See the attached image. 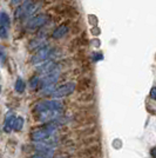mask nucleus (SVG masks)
I'll list each match as a JSON object with an SVG mask.
<instances>
[{"label":"nucleus","mask_w":156,"mask_h":158,"mask_svg":"<svg viewBox=\"0 0 156 158\" xmlns=\"http://www.w3.org/2000/svg\"><path fill=\"white\" fill-rule=\"evenodd\" d=\"M53 12L58 17L67 18V19H76L79 18V11L71 4H58L53 8Z\"/></svg>","instance_id":"obj_1"},{"label":"nucleus","mask_w":156,"mask_h":158,"mask_svg":"<svg viewBox=\"0 0 156 158\" xmlns=\"http://www.w3.org/2000/svg\"><path fill=\"white\" fill-rule=\"evenodd\" d=\"M64 107V103L61 100L58 99H53V100H45L38 103L37 105L34 106V112H46V111H53V110H62Z\"/></svg>","instance_id":"obj_2"},{"label":"nucleus","mask_w":156,"mask_h":158,"mask_svg":"<svg viewBox=\"0 0 156 158\" xmlns=\"http://www.w3.org/2000/svg\"><path fill=\"white\" fill-rule=\"evenodd\" d=\"M75 90H76V84L73 83V81H69V83H66V84L61 85L60 87H58V89H55L52 93V97L54 99L62 98V97H66V96L72 94Z\"/></svg>","instance_id":"obj_3"},{"label":"nucleus","mask_w":156,"mask_h":158,"mask_svg":"<svg viewBox=\"0 0 156 158\" xmlns=\"http://www.w3.org/2000/svg\"><path fill=\"white\" fill-rule=\"evenodd\" d=\"M48 21V15L46 14H38L35 17H33L27 23V30L28 31H35L40 27H42Z\"/></svg>","instance_id":"obj_4"},{"label":"nucleus","mask_w":156,"mask_h":158,"mask_svg":"<svg viewBox=\"0 0 156 158\" xmlns=\"http://www.w3.org/2000/svg\"><path fill=\"white\" fill-rule=\"evenodd\" d=\"M94 85V81L91 77L88 76H82L76 83V92L78 93H85L91 91Z\"/></svg>","instance_id":"obj_5"},{"label":"nucleus","mask_w":156,"mask_h":158,"mask_svg":"<svg viewBox=\"0 0 156 158\" xmlns=\"http://www.w3.org/2000/svg\"><path fill=\"white\" fill-rule=\"evenodd\" d=\"M62 110H53V111H46L39 113V119L42 123H53L55 120H58L59 118L62 117Z\"/></svg>","instance_id":"obj_6"},{"label":"nucleus","mask_w":156,"mask_h":158,"mask_svg":"<svg viewBox=\"0 0 156 158\" xmlns=\"http://www.w3.org/2000/svg\"><path fill=\"white\" fill-rule=\"evenodd\" d=\"M52 54V50L49 47H41L38 52L35 53L32 57V63L33 64H37V63H40V61H44L46 60L49 56Z\"/></svg>","instance_id":"obj_7"},{"label":"nucleus","mask_w":156,"mask_h":158,"mask_svg":"<svg viewBox=\"0 0 156 158\" xmlns=\"http://www.w3.org/2000/svg\"><path fill=\"white\" fill-rule=\"evenodd\" d=\"M59 76H60V72L59 71H53L51 73H47L44 78L41 79V86L46 89V87H48V86H52L54 85L55 83H57V80L59 79Z\"/></svg>","instance_id":"obj_8"},{"label":"nucleus","mask_w":156,"mask_h":158,"mask_svg":"<svg viewBox=\"0 0 156 158\" xmlns=\"http://www.w3.org/2000/svg\"><path fill=\"white\" fill-rule=\"evenodd\" d=\"M32 4H33L32 0H27L24 4H21V5L15 10V12H14V18L19 20V19H21L22 17H26V13L28 12L29 7L32 6Z\"/></svg>","instance_id":"obj_9"},{"label":"nucleus","mask_w":156,"mask_h":158,"mask_svg":"<svg viewBox=\"0 0 156 158\" xmlns=\"http://www.w3.org/2000/svg\"><path fill=\"white\" fill-rule=\"evenodd\" d=\"M76 100H78L79 103H81L82 105L92 104L95 100V93H93L92 91H88V92H85V93H79Z\"/></svg>","instance_id":"obj_10"},{"label":"nucleus","mask_w":156,"mask_h":158,"mask_svg":"<svg viewBox=\"0 0 156 158\" xmlns=\"http://www.w3.org/2000/svg\"><path fill=\"white\" fill-rule=\"evenodd\" d=\"M69 25L68 24H61V25H59L54 31H53L52 33V38H54V39H60V38H62V37H65L66 34L68 33V31H69Z\"/></svg>","instance_id":"obj_11"},{"label":"nucleus","mask_w":156,"mask_h":158,"mask_svg":"<svg viewBox=\"0 0 156 158\" xmlns=\"http://www.w3.org/2000/svg\"><path fill=\"white\" fill-rule=\"evenodd\" d=\"M15 120L17 118L13 116V113L8 112L5 117V123H4V131L5 132H11L12 129H14V125H15Z\"/></svg>","instance_id":"obj_12"},{"label":"nucleus","mask_w":156,"mask_h":158,"mask_svg":"<svg viewBox=\"0 0 156 158\" xmlns=\"http://www.w3.org/2000/svg\"><path fill=\"white\" fill-rule=\"evenodd\" d=\"M55 66H57V64H55L54 61H52V60H49V61H47L45 64L38 66V67H37V71L40 73L47 74V73H51V72H53V71H55Z\"/></svg>","instance_id":"obj_13"},{"label":"nucleus","mask_w":156,"mask_h":158,"mask_svg":"<svg viewBox=\"0 0 156 158\" xmlns=\"http://www.w3.org/2000/svg\"><path fill=\"white\" fill-rule=\"evenodd\" d=\"M0 24H1V27H5V28H10L11 26V20H10V17L7 15L4 11H1V14H0Z\"/></svg>","instance_id":"obj_14"},{"label":"nucleus","mask_w":156,"mask_h":158,"mask_svg":"<svg viewBox=\"0 0 156 158\" xmlns=\"http://www.w3.org/2000/svg\"><path fill=\"white\" fill-rule=\"evenodd\" d=\"M54 155L53 150H44V151H38V153L33 155L31 158H52Z\"/></svg>","instance_id":"obj_15"},{"label":"nucleus","mask_w":156,"mask_h":158,"mask_svg":"<svg viewBox=\"0 0 156 158\" xmlns=\"http://www.w3.org/2000/svg\"><path fill=\"white\" fill-rule=\"evenodd\" d=\"M25 87H26V85H25L24 80L21 78H19L17 80V83H15V91L18 93H22L25 91Z\"/></svg>","instance_id":"obj_16"},{"label":"nucleus","mask_w":156,"mask_h":158,"mask_svg":"<svg viewBox=\"0 0 156 158\" xmlns=\"http://www.w3.org/2000/svg\"><path fill=\"white\" fill-rule=\"evenodd\" d=\"M39 84H41V83H40L38 77H32V78L29 79V86H31V89H35Z\"/></svg>","instance_id":"obj_17"},{"label":"nucleus","mask_w":156,"mask_h":158,"mask_svg":"<svg viewBox=\"0 0 156 158\" xmlns=\"http://www.w3.org/2000/svg\"><path fill=\"white\" fill-rule=\"evenodd\" d=\"M22 125H24V119L21 118V117L17 118V120H15V125H14V130L20 131V130L22 129Z\"/></svg>","instance_id":"obj_18"},{"label":"nucleus","mask_w":156,"mask_h":158,"mask_svg":"<svg viewBox=\"0 0 156 158\" xmlns=\"http://www.w3.org/2000/svg\"><path fill=\"white\" fill-rule=\"evenodd\" d=\"M80 28H81V27L79 26V23H78V21H76V23H75V24H74V25L72 26V32H73V33H75V34H78V33L80 32V31H81Z\"/></svg>","instance_id":"obj_19"},{"label":"nucleus","mask_w":156,"mask_h":158,"mask_svg":"<svg viewBox=\"0 0 156 158\" xmlns=\"http://www.w3.org/2000/svg\"><path fill=\"white\" fill-rule=\"evenodd\" d=\"M0 35H1L2 39H6L7 38V28L1 27V28H0Z\"/></svg>","instance_id":"obj_20"},{"label":"nucleus","mask_w":156,"mask_h":158,"mask_svg":"<svg viewBox=\"0 0 156 158\" xmlns=\"http://www.w3.org/2000/svg\"><path fill=\"white\" fill-rule=\"evenodd\" d=\"M150 97L154 99V100H156V86H154V87L150 90Z\"/></svg>","instance_id":"obj_21"},{"label":"nucleus","mask_w":156,"mask_h":158,"mask_svg":"<svg viewBox=\"0 0 156 158\" xmlns=\"http://www.w3.org/2000/svg\"><path fill=\"white\" fill-rule=\"evenodd\" d=\"M47 1H51V2H55V1H58L59 4H69L72 0H47Z\"/></svg>","instance_id":"obj_22"},{"label":"nucleus","mask_w":156,"mask_h":158,"mask_svg":"<svg viewBox=\"0 0 156 158\" xmlns=\"http://www.w3.org/2000/svg\"><path fill=\"white\" fill-rule=\"evenodd\" d=\"M150 155H151V157L153 158H156V148H153V149H151Z\"/></svg>","instance_id":"obj_23"},{"label":"nucleus","mask_w":156,"mask_h":158,"mask_svg":"<svg viewBox=\"0 0 156 158\" xmlns=\"http://www.w3.org/2000/svg\"><path fill=\"white\" fill-rule=\"evenodd\" d=\"M21 1H22V0H11V4H12V5H18Z\"/></svg>","instance_id":"obj_24"}]
</instances>
